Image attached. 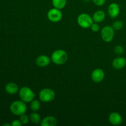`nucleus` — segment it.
<instances>
[{
	"label": "nucleus",
	"instance_id": "1",
	"mask_svg": "<svg viewBox=\"0 0 126 126\" xmlns=\"http://www.w3.org/2000/svg\"><path fill=\"white\" fill-rule=\"evenodd\" d=\"M27 107L25 102L22 100H16L12 102L10 106V111L13 114L20 116L27 112Z\"/></svg>",
	"mask_w": 126,
	"mask_h": 126
},
{
	"label": "nucleus",
	"instance_id": "2",
	"mask_svg": "<svg viewBox=\"0 0 126 126\" xmlns=\"http://www.w3.org/2000/svg\"><path fill=\"white\" fill-rule=\"evenodd\" d=\"M68 54L62 49H58L55 50L52 54L51 60L56 65H60L65 63L68 60Z\"/></svg>",
	"mask_w": 126,
	"mask_h": 126
},
{
	"label": "nucleus",
	"instance_id": "3",
	"mask_svg": "<svg viewBox=\"0 0 126 126\" xmlns=\"http://www.w3.org/2000/svg\"><path fill=\"white\" fill-rule=\"evenodd\" d=\"M18 93H19V97L21 100L25 103H30L33 101L35 97L34 92L30 88L27 86L22 87V88L20 89Z\"/></svg>",
	"mask_w": 126,
	"mask_h": 126
},
{
	"label": "nucleus",
	"instance_id": "4",
	"mask_svg": "<svg viewBox=\"0 0 126 126\" xmlns=\"http://www.w3.org/2000/svg\"><path fill=\"white\" fill-rule=\"evenodd\" d=\"M55 93L52 89L49 88L43 89L39 93V98L44 103L50 102L54 100Z\"/></svg>",
	"mask_w": 126,
	"mask_h": 126
},
{
	"label": "nucleus",
	"instance_id": "5",
	"mask_svg": "<svg viewBox=\"0 0 126 126\" xmlns=\"http://www.w3.org/2000/svg\"><path fill=\"white\" fill-rule=\"evenodd\" d=\"M77 22L78 24L82 28H91V25L93 23V19L92 17H91L87 14L82 13L78 17Z\"/></svg>",
	"mask_w": 126,
	"mask_h": 126
},
{
	"label": "nucleus",
	"instance_id": "6",
	"mask_svg": "<svg viewBox=\"0 0 126 126\" xmlns=\"http://www.w3.org/2000/svg\"><path fill=\"white\" fill-rule=\"evenodd\" d=\"M114 36V30L111 26H105L101 30V38L106 43H110Z\"/></svg>",
	"mask_w": 126,
	"mask_h": 126
},
{
	"label": "nucleus",
	"instance_id": "7",
	"mask_svg": "<svg viewBox=\"0 0 126 126\" xmlns=\"http://www.w3.org/2000/svg\"><path fill=\"white\" fill-rule=\"evenodd\" d=\"M47 18L52 22H58L62 18V13L60 9L53 8L49 10L47 14Z\"/></svg>",
	"mask_w": 126,
	"mask_h": 126
},
{
	"label": "nucleus",
	"instance_id": "8",
	"mask_svg": "<svg viewBox=\"0 0 126 126\" xmlns=\"http://www.w3.org/2000/svg\"><path fill=\"white\" fill-rule=\"evenodd\" d=\"M105 78V73L103 70L97 68L94 70L91 73V79L95 82H100Z\"/></svg>",
	"mask_w": 126,
	"mask_h": 126
},
{
	"label": "nucleus",
	"instance_id": "9",
	"mask_svg": "<svg viewBox=\"0 0 126 126\" xmlns=\"http://www.w3.org/2000/svg\"><path fill=\"white\" fill-rule=\"evenodd\" d=\"M120 12V7L118 4L115 2L111 3L108 8V13L111 18H116Z\"/></svg>",
	"mask_w": 126,
	"mask_h": 126
},
{
	"label": "nucleus",
	"instance_id": "10",
	"mask_svg": "<svg viewBox=\"0 0 126 126\" xmlns=\"http://www.w3.org/2000/svg\"><path fill=\"white\" fill-rule=\"evenodd\" d=\"M109 121L112 125L119 126L123 123V118L119 113L116 112L111 113L109 116Z\"/></svg>",
	"mask_w": 126,
	"mask_h": 126
},
{
	"label": "nucleus",
	"instance_id": "11",
	"mask_svg": "<svg viewBox=\"0 0 126 126\" xmlns=\"http://www.w3.org/2000/svg\"><path fill=\"white\" fill-rule=\"evenodd\" d=\"M113 68L116 70H121L124 68L126 65V59L123 57H119L114 59L112 62Z\"/></svg>",
	"mask_w": 126,
	"mask_h": 126
},
{
	"label": "nucleus",
	"instance_id": "12",
	"mask_svg": "<svg viewBox=\"0 0 126 126\" xmlns=\"http://www.w3.org/2000/svg\"><path fill=\"white\" fill-rule=\"evenodd\" d=\"M50 60H51V59H50L48 56L45 55H42L36 58V63L37 65L40 66V67H46L48 65H49Z\"/></svg>",
	"mask_w": 126,
	"mask_h": 126
},
{
	"label": "nucleus",
	"instance_id": "13",
	"mask_svg": "<svg viewBox=\"0 0 126 126\" xmlns=\"http://www.w3.org/2000/svg\"><path fill=\"white\" fill-rule=\"evenodd\" d=\"M57 124V121L55 117L52 116H46L41 121L42 126H55Z\"/></svg>",
	"mask_w": 126,
	"mask_h": 126
},
{
	"label": "nucleus",
	"instance_id": "14",
	"mask_svg": "<svg viewBox=\"0 0 126 126\" xmlns=\"http://www.w3.org/2000/svg\"><path fill=\"white\" fill-rule=\"evenodd\" d=\"M5 91L9 94H16L19 91L18 86L14 82H9L5 86Z\"/></svg>",
	"mask_w": 126,
	"mask_h": 126
},
{
	"label": "nucleus",
	"instance_id": "15",
	"mask_svg": "<svg viewBox=\"0 0 126 126\" xmlns=\"http://www.w3.org/2000/svg\"><path fill=\"white\" fill-rule=\"evenodd\" d=\"M105 17V13L103 11L98 10V11H97L94 14L92 19H93V21H94L95 23H100V22H103L104 20Z\"/></svg>",
	"mask_w": 126,
	"mask_h": 126
},
{
	"label": "nucleus",
	"instance_id": "16",
	"mask_svg": "<svg viewBox=\"0 0 126 126\" xmlns=\"http://www.w3.org/2000/svg\"><path fill=\"white\" fill-rule=\"evenodd\" d=\"M67 0H52V3L55 8L58 9H62L65 7Z\"/></svg>",
	"mask_w": 126,
	"mask_h": 126
},
{
	"label": "nucleus",
	"instance_id": "17",
	"mask_svg": "<svg viewBox=\"0 0 126 126\" xmlns=\"http://www.w3.org/2000/svg\"><path fill=\"white\" fill-rule=\"evenodd\" d=\"M30 119L33 124H39L41 123V116L36 112L32 113L30 115Z\"/></svg>",
	"mask_w": 126,
	"mask_h": 126
},
{
	"label": "nucleus",
	"instance_id": "18",
	"mask_svg": "<svg viewBox=\"0 0 126 126\" xmlns=\"http://www.w3.org/2000/svg\"><path fill=\"white\" fill-rule=\"evenodd\" d=\"M41 103L39 100H33V101L31 102L30 104V108L32 111L36 112L40 109Z\"/></svg>",
	"mask_w": 126,
	"mask_h": 126
},
{
	"label": "nucleus",
	"instance_id": "19",
	"mask_svg": "<svg viewBox=\"0 0 126 126\" xmlns=\"http://www.w3.org/2000/svg\"><path fill=\"white\" fill-rule=\"evenodd\" d=\"M112 27L115 30H120L123 27V22L121 20H116L113 23Z\"/></svg>",
	"mask_w": 126,
	"mask_h": 126
},
{
	"label": "nucleus",
	"instance_id": "20",
	"mask_svg": "<svg viewBox=\"0 0 126 126\" xmlns=\"http://www.w3.org/2000/svg\"><path fill=\"white\" fill-rule=\"evenodd\" d=\"M19 119L21 121V123H22V124H27L29 122V118H28V116L25 113L20 116Z\"/></svg>",
	"mask_w": 126,
	"mask_h": 126
},
{
	"label": "nucleus",
	"instance_id": "21",
	"mask_svg": "<svg viewBox=\"0 0 126 126\" xmlns=\"http://www.w3.org/2000/svg\"><path fill=\"white\" fill-rule=\"evenodd\" d=\"M114 52L117 55H122L124 53V48L121 46H116L114 47Z\"/></svg>",
	"mask_w": 126,
	"mask_h": 126
},
{
	"label": "nucleus",
	"instance_id": "22",
	"mask_svg": "<svg viewBox=\"0 0 126 126\" xmlns=\"http://www.w3.org/2000/svg\"><path fill=\"white\" fill-rule=\"evenodd\" d=\"M91 29L92 32H97L100 30V27L97 23H93L92 24V25H91Z\"/></svg>",
	"mask_w": 126,
	"mask_h": 126
},
{
	"label": "nucleus",
	"instance_id": "23",
	"mask_svg": "<svg viewBox=\"0 0 126 126\" xmlns=\"http://www.w3.org/2000/svg\"><path fill=\"white\" fill-rule=\"evenodd\" d=\"M94 3L98 6H102L105 3L106 0H92Z\"/></svg>",
	"mask_w": 126,
	"mask_h": 126
},
{
	"label": "nucleus",
	"instance_id": "24",
	"mask_svg": "<svg viewBox=\"0 0 126 126\" xmlns=\"http://www.w3.org/2000/svg\"><path fill=\"white\" fill-rule=\"evenodd\" d=\"M22 125V123H21V121L18 119H16V120H14L11 123V126H21Z\"/></svg>",
	"mask_w": 126,
	"mask_h": 126
},
{
	"label": "nucleus",
	"instance_id": "25",
	"mask_svg": "<svg viewBox=\"0 0 126 126\" xmlns=\"http://www.w3.org/2000/svg\"><path fill=\"white\" fill-rule=\"evenodd\" d=\"M4 126H11V124H4L3 125Z\"/></svg>",
	"mask_w": 126,
	"mask_h": 126
},
{
	"label": "nucleus",
	"instance_id": "26",
	"mask_svg": "<svg viewBox=\"0 0 126 126\" xmlns=\"http://www.w3.org/2000/svg\"><path fill=\"white\" fill-rule=\"evenodd\" d=\"M84 1H86V2H88V1H90L91 0H84Z\"/></svg>",
	"mask_w": 126,
	"mask_h": 126
}]
</instances>
